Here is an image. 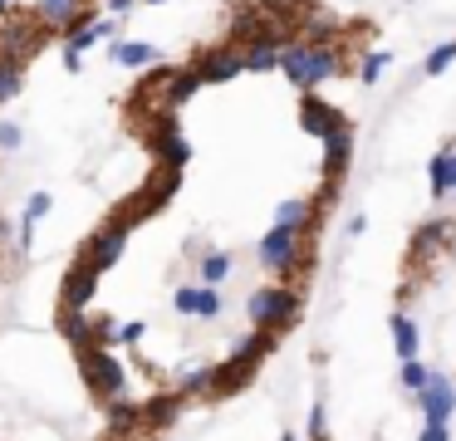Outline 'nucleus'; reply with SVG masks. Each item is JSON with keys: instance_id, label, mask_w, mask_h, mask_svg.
I'll list each match as a JSON object with an SVG mask.
<instances>
[{"instance_id": "f257e3e1", "label": "nucleus", "mask_w": 456, "mask_h": 441, "mask_svg": "<svg viewBox=\"0 0 456 441\" xmlns=\"http://www.w3.org/2000/svg\"><path fill=\"white\" fill-rule=\"evenodd\" d=\"M305 314V294L295 284L275 280V284H260V290L246 294V323L250 333H265V339L280 343V333H289Z\"/></svg>"}, {"instance_id": "f03ea898", "label": "nucleus", "mask_w": 456, "mask_h": 441, "mask_svg": "<svg viewBox=\"0 0 456 441\" xmlns=\"http://www.w3.org/2000/svg\"><path fill=\"white\" fill-rule=\"evenodd\" d=\"M280 74H285L299 94H314L319 84L348 74L344 45H305V39H295V45H285V54H280Z\"/></svg>"}, {"instance_id": "7ed1b4c3", "label": "nucleus", "mask_w": 456, "mask_h": 441, "mask_svg": "<svg viewBox=\"0 0 456 441\" xmlns=\"http://www.w3.org/2000/svg\"><path fill=\"white\" fill-rule=\"evenodd\" d=\"M256 260H260V270H270V274H295L299 265H305V231H285V225H270L265 235L256 241Z\"/></svg>"}, {"instance_id": "20e7f679", "label": "nucleus", "mask_w": 456, "mask_h": 441, "mask_svg": "<svg viewBox=\"0 0 456 441\" xmlns=\"http://www.w3.org/2000/svg\"><path fill=\"white\" fill-rule=\"evenodd\" d=\"M54 29L50 25H40V15H25V10H15L11 20H0V54H11V59H25L30 64L35 54L45 49V39H50Z\"/></svg>"}, {"instance_id": "39448f33", "label": "nucleus", "mask_w": 456, "mask_h": 441, "mask_svg": "<svg viewBox=\"0 0 456 441\" xmlns=\"http://www.w3.org/2000/svg\"><path fill=\"white\" fill-rule=\"evenodd\" d=\"M128 231H133V225L123 221V216H109V221H103L99 231L89 235V245H84V255H79V260L89 265V270L109 274L113 265L123 260V250H128Z\"/></svg>"}, {"instance_id": "423d86ee", "label": "nucleus", "mask_w": 456, "mask_h": 441, "mask_svg": "<svg viewBox=\"0 0 456 441\" xmlns=\"http://www.w3.org/2000/svg\"><path fill=\"white\" fill-rule=\"evenodd\" d=\"M172 314L177 319H197V323H216L226 314V299L211 284H177L172 290Z\"/></svg>"}, {"instance_id": "0eeeda50", "label": "nucleus", "mask_w": 456, "mask_h": 441, "mask_svg": "<svg viewBox=\"0 0 456 441\" xmlns=\"http://www.w3.org/2000/svg\"><path fill=\"white\" fill-rule=\"evenodd\" d=\"M191 69H197L201 84H231L236 74H246V49L211 45V49H201V54H191Z\"/></svg>"}, {"instance_id": "6e6552de", "label": "nucleus", "mask_w": 456, "mask_h": 441, "mask_svg": "<svg viewBox=\"0 0 456 441\" xmlns=\"http://www.w3.org/2000/svg\"><path fill=\"white\" fill-rule=\"evenodd\" d=\"M99 270H89L84 260H74L60 280V309H74V314H89V304L99 299Z\"/></svg>"}, {"instance_id": "1a4fd4ad", "label": "nucleus", "mask_w": 456, "mask_h": 441, "mask_svg": "<svg viewBox=\"0 0 456 441\" xmlns=\"http://www.w3.org/2000/svg\"><path fill=\"white\" fill-rule=\"evenodd\" d=\"M148 133H152V152L162 157V167H177V172H182L187 157H191V147H187V133L177 127V113H162Z\"/></svg>"}, {"instance_id": "9d476101", "label": "nucleus", "mask_w": 456, "mask_h": 441, "mask_svg": "<svg viewBox=\"0 0 456 441\" xmlns=\"http://www.w3.org/2000/svg\"><path fill=\"white\" fill-rule=\"evenodd\" d=\"M299 127L324 143V137H334L338 127H348V123H344V113H338V103H324L319 94H305V103H299Z\"/></svg>"}, {"instance_id": "9b49d317", "label": "nucleus", "mask_w": 456, "mask_h": 441, "mask_svg": "<svg viewBox=\"0 0 456 441\" xmlns=\"http://www.w3.org/2000/svg\"><path fill=\"white\" fill-rule=\"evenodd\" d=\"M393 348H397V358L403 363H412L417 353H422V329H417V319L407 309H393Z\"/></svg>"}, {"instance_id": "f8f14e48", "label": "nucleus", "mask_w": 456, "mask_h": 441, "mask_svg": "<svg viewBox=\"0 0 456 441\" xmlns=\"http://www.w3.org/2000/svg\"><path fill=\"white\" fill-rule=\"evenodd\" d=\"M109 59L123 69H152L162 54H158V45H142V39H118V45L109 49Z\"/></svg>"}, {"instance_id": "ddd939ff", "label": "nucleus", "mask_w": 456, "mask_h": 441, "mask_svg": "<svg viewBox=\"0 0 456 441\" xmlns=\"http://www.w3.org/2000/svg\"><path fill=\"white\" fill-rule=\"evenodd\" d=\"M348 157H354V137H348V127H338L334 137H324V176H329V182L344 176Z\"/></svg>"}, {"instance_id": "4468645a", "label": "nucleus", "mask_w": 456, "mask_h": 441, "mask_svg": "<svg viewBox=\"0 0 456 441\" xmlns=\"http://www.w3.org/2000/svg\"><path fill=\"white\" fill-rule=\"evenodd\" d=\"M299 39H305V45H338V39H344V25H338L334 15H309V20H299Z\"/></svg>"}, {"instance_id": "2eb2a0df", "label": "nucleus", "mask_w": 456, "mask_h": 441, "mask_svg": "<svg viewBox=\"0 0 456 441\" xmlns=\"http://www.w3.org/2000/svg\"><path fill=\"white\" fill-rule=\"evenodd\" d=\"M446 235H452V216H432V221H422L417 235H412V255H432L436 245H446Z\"/></svg>"}, {"instance_id": "dca6fc26", "label": "nucleus", "mask_w": 456, "mask_h": 441, "mask_svg": "<svg viewBox=\"0 0 456 441\" xmlns=\"http://www.w3.org/2000/svg\"><path fill=\"white\" fill-rule=\"evenodd\" d=\"M79 10H84V0H35V15H40V25H50L54 35H60V29L69 25Z\"/></svg>"}, {"instance_id": "f3484780", "label": "nucleus", "mask_w": 456, "mask_h": 441, "mask_svg": "<svg viewBox=\"0 0 456 441\" xmlns=\"http://www.w3.org/2000/svg\"><path fill=\"white\" fill-rule=\"evenodd\" d=\"M20 94H25V59L0 54V103H11Z\"/></svg>"}, {"instance_id": "a211bd4d", "label": "nucleus", "mask_w": 456, "mask_h": 441, "mask_svg": "<svg viewBox=\"0 0 456 441\" xmlns=\"http://www.w3.org/2000/svg\"><path fill=\"white\" fill-rule=\"evenodd\" d=\"M231 270H236V260H231L226 250H207V255H201V284H211V290H221V284L231 280Z\"/></svg>"}, {"instance_id": "6ab92c4d", "label": "nucleus", "mask_w": 456, "mask_h": 441, "mask_svg": "<svg viewBox=\"0 0 456 441\" xmlns=\"http://www.w3.org/2000/svg\"><path fill=\"white\" fill-rule=\"evenodd\" d=\"M285 45H246V74H275Z\"/></svg>"}, {"instance_id": "aec40b11", "label": "nucleus", "mask_w": 456, "mask_h": 441, "mask_svg": "<svg viewBox=\"0 0 456 441\" xmlns=\"http://www.w3.org/2000/svg\"><path fill=\"white\" fill-rule=\"evenodd\" d=\"M452 152H456V143H446L442 152L432 157V167H427V172H432V196H436V201H442V196H452V176H446V167H452Z\"/></svg>"}, {"instance_id": "412c9836", "label": "nucleus", "mask_w": 456, "mask_h": 441, "mask_svg": "<svg viewBox=\"0 0 456 441\" xmlns=\"http://www.w3.org/2000/svg\"><path fill=\"white\" fill-rule=\"evenodd\" d=\"M452 59H456V39H442V45L432 49V54H427V64H422V74L427 78H436V74H446V69H452Z\"/></svg>"}, {"instance_id": "4be33fe9", "label": "nucleus", "mask_w": 456, "mask_h": 441, "mask_svg": "<svg viewBox=\"0 0 456 441\" xmlns=\"http://www.w3.org/2000/svg\"><path fill=\"white\" fill-rule=\"evenodd\" d=\"M387 64H393V54H387V49H373V54H363V69H358V78H363V84H378Z\"/></svg>"}, {"instance_id": "5701e85b", "label": "nucleus", "mask_w": 456, "mask_h": 441, "mask_svg": "<svg viewBox=\"0 0 456 441\" xmlns=\"http://www.w3.org/2000/svg\"><path fill=\"white\" fill-rule=\"evenodd\" d=\"M397 378H403V388H407V392H422V388H427V378H432V368H427L422 358H412V363H403V372H397Z\"/></svg>"}, {"instance_id": "b1692460", "label": "nucleus", "mask_w": 456, "mask_h": 441, "mask_svg": "<svg viewBox=\"0 0 456 441\" xmlns=\"http://www.w3.org/2000/svg\"><path fill=\"white\" fill-rule=\"evenodd\" d=\"M15 147H25V127L5 118V123H0V152H15Z\"/></svg>"}, {"instance_id": "393cba45", "label": "nucleus", "mask_w": 456, "mask_h": 441, "mask_svg": "<svg viewBox=\"0 0 456 441\" xmlns=\"http://www.w3.org/2000/svg\"><path fill=\"white\" fill-rule=\"evenodd\" d=\"M50 206H54L50 192H35L30 201H25V221H40V216H50Z\"/></svg>"}, {"instance_id": "a878e982", "label": "nucleus", "mask_w": 456, "mask_h": 441, "mask_svg": "<svg viewBox=\"0 0 456 441\" xmlns=\"http://www.w3.org/2000/svg\"><path fill=\"white\" fill-rule=\"evenodd\" d=\"M30 245H35V221H25V216H20V225H15V250L30 255Z\"/></svg>"}, {"instance_id": "bb28decb", "label": "nucleus", "mask_w": 456, "mask_h": 441, "mask_svg": "<svg viewBox=\"0 0 456 441\" xmlns=\"http://www.w3.org/2000/svg\"><path fill=\"white\" fill-rule=\"evenodd\" d=\"M363 231H368V216H348V221H344V235H348V241H358Z\"/></svg>"}, {"instance_id": "cd10ccee", "label": "nucleus", "mask_w": 456, "mask_h": 441, "mask_svg": "<svg viewBox=\"0 0 456 441\" xmlns=\"http://www.w3.org/2000/svg\"><path fill=\"white\" fill-rule=\"evenodd\" d=\"M103 5H109V20H123L133 10V0H103Z\"/></svg>"}, {"instance_id": "c85d7f7f", "label": "nucleus", "mask_w": 456, "mask_h": 441, "mask_svg": "<svg viewBox=\"0 0 456 441\" xmlns=\"http://www.w3.org/2000/svg\"><path fill=\"white\" fill-rule=\"evenodd\" d=\"M15 15V0H0V20H11Z\"/></svg>"}, {"instance_id": "c756f323", "label": "nucleus", "mask_w": 456, "mask_h": 441, "mask_svg": "<svg viewBox=\"0 0 456 441\" xmlns=\"http://www.w3.org/2000/svg\"><path fill=\"white\" fill-rule=\"evenodd\" d=\"M5 235H15V225L5 221V216H0V241H5Z\"/></svg>"}, {"instance_id": "7c9ffc66", "label": "nucleus", "mask_w": 456, "mask_h": 441, "mask_svg": "<svg viewBox=\"0 0 456 441\" xmlns=\"http://www.w3.org/2000/svg\"><path fill=\"white\" fill-rule=\"evenodd\" d=\"M84 5H89V10H99V5H103V0H84Z\"/></svg>"}, {"instance_id": "2f4dec72", "label": "nucleus", "mask_w": 456, "mask_h": 441, "mask_svg": "<svg viewBox=\"0 0 456 441\" xmlns=\"http://www.w3.org/2000/svg\"><path fill=\"white\" fill-rule=\"evenodd\" d=\"M142 5H167V0H142Z\"/></svg>"}, {"instance_id": "473e14b6", "label": "nucleus", "mask_w": 456, "mask_h": 441, "mask_svg": "<svg viewBox=\"0 0 456 441\" xmlns=\"http://www.w3.org/2000/svg\"><path fill=\"white\" fill-rule=\"evenodd\" d=\"M15 5H25V0H15Z\"/></svg>"}, {"instance_id": "72a5a7b5", "label": "nucleus", "mask_w": 456, "mask_h": 441, "mask_svg": "<svg viewBox=\"0 0 456 441\" xmlns=\"http://www.w3.org/2000/svg\"><path fill=\"white\" fill-rule=\"evenodd\" d=\"M452 196H456V192H452Z\"/></svg>"}]
</instances>
